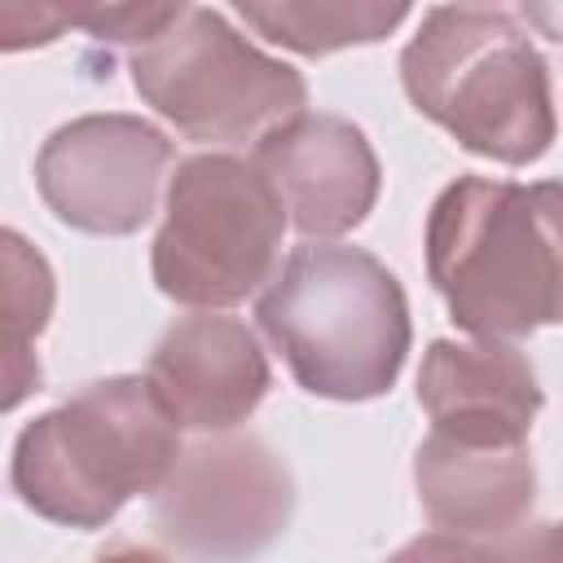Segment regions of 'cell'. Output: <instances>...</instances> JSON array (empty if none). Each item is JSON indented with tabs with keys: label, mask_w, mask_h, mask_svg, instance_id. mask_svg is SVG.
I'll list each match as a JSON object with an SVG mask.
<instances>
[{
	"label": "cell",
	"mask_w": 563,
	"mask_h": 563,
	"mask_svg": "<svg viewBox=\"0 0 563 563\" xmlns=\"http://www.w3.org/2000/svg\"><path fill=\"white\" fill-rule=\"evenodd\" d=\"M427 277L449 317L484 339L515 343L559 321V185L457 176L427 216Z\"/></svg>",
	"instance_id": "cell-1"
},
{
	"label": "cell",
	"mask_w": 563,
	"mask_h": 563,
	"mask_svg": "<svg viewBox=\"0 0 563 563\" xmlns=\"http://www.w3.org/2000/svg\"><path fill=\"white\" fill-rule=\"evenodd\" d=\"M255 321L295 383L325 400L391 391L413 339L396 273L343 242L295 246L255 299Z\"/></svg>",
	"instance_id": "cell-2"
},
{
	"label": "cell",
	"mask_w": 563,
	"mask_h": 563,
	"mask_svg": "<svg viewBox=\"0 0 563 563\" xmlns=\"http://www.w3.org/2000/svg\"><path fill=\"white\" fill-rule=\"evenodd\" d=\"M400 79L413 110L479 158L523 167L554 141L550 66L510 9H427L400 53Z\"/></svg>",
	"instance_id": "cell-3"
},
{
	"label": "cell",
	"mask_w": 563,
	"mask_h": 563,
	"mask_svg": "<svg viewBox=\"0 0 563 563\" xmlns=\"http://www.w3.org/2000/svg\"><path fill=\"white\" fill-rule=\"evenodd\" d=\"M180 453V427L141 374L97 378L22 427L13 493L48 523L106 528L123 501L154 493Z\"/></svg>",
	"instance_id": "cell-4"
},
{
	"label": "cell",
	"mask_w": 563,
	"mask_h": 563,
	"mask_svg": "<svg viewBox=\"0 0 563 563\" xmlns=\"http://www.w3.org/2000/svg\"><path fill=\"white\" fill-rule=\"evenodd\" d=\"M132 84L185 141L246 145L303 114L308 84L295 66L260 53L224 13L180 4L176 18L132 48Z\"/></svg>",
	"instance_id": "cell-5"
},
{
	"label": "cell",
	"mask_w": 563,
	"mask_h": 563,
	"mask_svg": "<svg viewBox=\"0 0 563 563\" xmlns=\"http://www.w3.org/2000/svg\"><path fill=\"white\" fill-rule=\"evenodd\" d=\"M282 233V198L251 158L194 154L167 185L150 251L154 286L189 308H233L273 277Z\"/></svg>",
	"instance_id": "cell-6"
},
{
	"label": "cell",
	"mask_w": 563,
	"mask_h": 563,
	"mask_svg": "<svg viewBox=\"0 0 563 563\" xmlns=\"http://www.w3.org/2000/svg\"><path fill=\"white\" fill-rule=\"evenodd\" d=\"M295 515L286 462L255 435H211L176 453L154 488V528L185 563H251Z\"/></svg>",
	"instance_id": "cell-7"
},
{
	"label": "cell",
	"mask_w": 563,
	"mask_h": 563,
	"mask_svg": "<svg viewBox=\"0 0 563 563\" xmlns=\"http://www.w3.org/2000/svg\"><path fill=\"white\" fill-rule=\"evenodd\" d=\"M167 167L172 141L141 114H79L40 145L35 185L62 224L123 238L154 216Z\"/></svg>",
	"instance_id": "cell-8"
},
{
	"label": "cell",
	"mask_w": 563,
	"mask_h": 563,
	"mask_svg": "<svg viewBox=\"0 0 563 563\" xmlns=\"http://www.w3.org/2000/svg\"><path fill=\"white\" fill-rule=\"evenodd\" d=\"M282 198L286 220L308 242L352 233L378 202V154L343 114H295L255 141L251 158Z\"/></svg>",
	"instance_id": "cell-9"
},
{
	"label": "cell",
	"mask_w": 563,
	"mask_h": 563,
	"mask_svg": "<svg viewBox=\"0 0 563 563\" xmlns=\"http://www.w3.org/2000/svg\"><path fill=\"white\" fill-rule=\"evenodd\" d=\"M145 383L176 427L233 431L268 396V356L255 330L224 312H194L163 330L150 352Z\"/></svg>",
	"instance_id": "cell-10"
},
{
	"label": "cell",
	"mask_w": 563,
	"mask_h": 563,
	"mask_svg": "<svg viewBox=\"0 0 563 563\" xmlns=\"http://www.w3.org/2000/svg\"><path fill=\"white\" fill-rule=\"evenodd\" d=\"M418 400L431 431L479 444H528L541 387L523 352L510 343L435 339L418 369Z\"/></svg>",
	"instance_id": "cell-11"
},
{
	"label": "cell",
	"mask_w": 563,
	"mask_h": 563,
	"mask_svg": "<svg viewBox=\"0 0 563 563\" xmlns=\"http://www.w3.org/2000/svg\"><path fill=\"white\" fill-rule=\"evenodd\" d=\"M413 484L427 519L466 541L515 537L537 501L528 444H479L431 431L413 453Z\"/></svg>",
	"instance_id": "cell-12"
},
{
	"label": "cell",
	"mask_w": 563,
	"mask_h": 563,
	"mask_svg": "<svg viewBox=\"0 0 563 563\" xmlns=\"http://www.w3.org/2000/svg\"><path fill=\"white\" fill-rule=\"evenodd\" d=\"M57 277L35 242L0 224V413L18 409L44 378L35 339L48 330Z\"/></svg>",
	"instance_id": "cell-13"
},
{
	"label": "cell",
	"mask_w": 563,
	"mask_h": 563,
	"mask_svg": "<svg viewBox=\"0 0 563 563\" xmlns=\"http://www.w3.org/2000/svg\"><path fill=\"white\" fill-rule=\"evenodd\" d=\"M238 18L255 26L268 44H282L303 57H325L352 44H378L387 40L409 9L405 4H378V0H242Z\"/></svg>",
	"instance_id": "cell-14"
},
{
	"label": "cell",
	"mask_w": 563,
	"mask_h": 563,
	"mask_svg": "<svg viewBox=\"0 0 563 563\" xmlns=\"http://www.w3.org/2000/svg\"><path fill=\"white\" fill-rule=\"evenodd\" d=\"M387 563H554V523L519 528L501 541H466L453 532H422Z\"/></svg>",
	"instance_id": "cell-15"
},
{
	"label": "cell",
	"mask_w": 563,
	"mask_h": 563,
	"mask_svg": "<svg viewBox=\"0 0 563 563\" xmlns=\"http://www.w3.org/2000/svg\"><path fill=\"white\" fill-rule=\"evenodd\" d=\"M180 4H106V9H70V26H84L97 40H114V44H132L141 48L145 40H154Z\"/></svg>",
	"instance_id": "cell-16"
},
{
	"label": "cell",
	"mask_w": 563,
	"mask_h": 563,
	"mask_svg": "<svg viewBox=\"0 0 563 563\" xmlns=\"http://www.w3.org/2000/svg\"><path fill=\"white\" fill-rule=\"evenodd\" d=\"M70 13L48 4H0V53H22L66 35Z\"/></svg>",
	"instance_id": "cell-17"
},
{
	"label": "cell",
	"mask_w": 563,
	"mask_h": 563,
	"mask_svg": "<svg viewBox=\"0 0 563 563\" xmlns=\"http://www.w3.org/2000/svg\"><path fill=\"white\" fill-rule=\"evenodd\" d=\"M92 563H167L158 550H150V545H132V541H119V545H110V550H101Z\"/></svg>",
	"instance_id": "cell-18"
}]
</instances>
